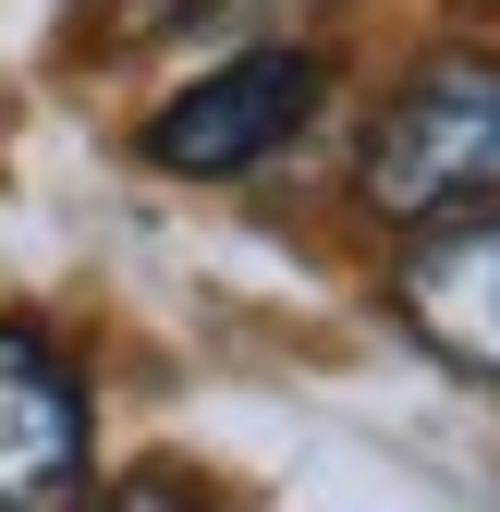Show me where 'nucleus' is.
Here are the masks:
<instances>
[{"label": "nucleus", "mask_w": 500, "mask_h": 512, "mask_svg": "<svg viewBox=\"0 0 500 512\" xmlns=\"http://www.w3.org/2000/svg\"><path fill=\"white\" fill-rule=\"evenodd\" d=\"M354 196L379 220H403V232L500 208V61L488 49H440L391 86V110L366 122Z\"/></svg>", "instance_id": "1"}, {"label": "nucleus", "mask_w": 500, "mask_h": 512, "mask_svg": "<svg viewBox=\"0 0 500 512\" xmlns=\"http://www.w3.org/2000/svg\"><path fill=\"white\" fill-rule=\"evenodd\" d=\"M330 86V61L318 49H293V37H257V49H220L196 86H171L147 110V159L183 171V183H232V171H257L305 135V110H318Z\"/></svg>", "instance_id": "2"}, {"label": "nucleus", "mask_w": 500, "mask_h": 512, "mask_svg": "<svg viewBox=\"0 0 500 512\" xmlns=\"http://www.w3.org/2000/svg\"><path fill=\"white\" fill-rule=\"evenodd\" d=\"M86 378L37 317H0V512H86Z\"/></svg>", "instance_id": "3"}, {"label": "nucleus", "mask_w": 500, "mask_h": 512, "mask_svg": "<svg viewBox=\"0 0 500 512\" xmlns=\"http://www.w3.org/2000/svg\"><path fill=\"white\" fill-rule=\"evenodd\" d=\"M391 305H403V330L440 354L452 378L500 391V208L415 232V244H403V269H391Z\"/></svg>", "instance_id": "4"}, {"label": "nucleus", "mask_w": 500, "mask_h": 512, "mask_svg": "<svg viewBox=\"0 0 500 512\" xmlns=\"http://www.w3.org/2000/svg\"><path fill=\"white\" fill-rule=\"evenodd\" d=\"M305 13H330V0H171V37H220V49H257Z\"/></svg>", "instance_id": "5"}, {"label": "nucleus", "mask_w": 500, "mask_h": 512, "mask_svg": "<svg viewBox=\"0 0 500 512\" xmlns=\"http://www.w3.org/2000/svg\"><path fill=\"white\" fill-rule=\"evenodd\" d=\"M98 512H220V500H208L196 476H171V464H147V476H122V488H110Z\"/></svg>", "instance_id": "6"}]
</instances>
